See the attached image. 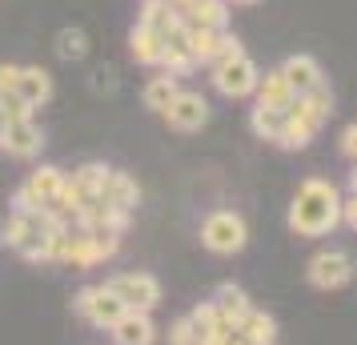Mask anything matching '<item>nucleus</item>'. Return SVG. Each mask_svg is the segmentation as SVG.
I'll return each instance as SVG.
<instances>
[{"instance_id": "nucleus-1", "label": "nucleus", "mask_w": 357, "mask_h": 345, "mask_svg": "<svg viewBox=\"0 0 357 345\" xmlns=\"http://www.w3.org/2000/svg\"><path fill=\"white\" fill-rule=\"evenodd\" d=\"M289 229L297 237H329L341 225V193L325 177H305L289 201Z\"/></svg>"}, {"instance_id": "nucleus-2", "label": "nucleus", "mask_w": 357, "mask_h": 345, "mask_svg": "<svg viewBox=\"0 0 357 345\" xmlns=\"http://www.w3.org/2000/svg\"><path fill=\"white\" fill-rule=\"evenodd\" d=\"M201 245L217 253V257H233L249 245V225H245L241 213L233 209H213L205 221H201Z\"/></svg>"}, {"instance_id": "nucleus-3", "label": "nucleus", "mask_w": 357, "mask_h": 345, "mask_svg": "<svg viewBox=\"0 0 357 345\" xmlns=\"http://www.w3.org/2000/svg\"><path fill=\"white\" fill-rule=\"evenodd\" d=\"M261 81V68L249 61V56H233V61H213L209 65V84L213 93H221L225 100H245L257 93Z\"/></svg>"}, {"instance_id": "nucleus-4", "label": "nucleus", "mask_w": 357, "mask_h": 345, "mask_svg": "<svg viewBox=\"0 0 357 345\" xmlns=\"http://www.w3.org/2000/svg\"><path fill=\"white\" fill-rule=\"evenodd\" d=\"M305 281L321 293H333V289H345L354 281V257L345 249L329 245V249H317L313 257L305 261Z\"/></svg>"}, {"instance_id": "nucleus-5", "label": "nucleus", "mask_w": 357, "mask_h": 345, "mask_svg": "<svg viewBox=\"0 0 357 345\" xmlns=\"http://www.w3.org/2000/svg\"><path fill=\"white\" fill-rule=\"evenodd\" d=\"M105 285H109V289L125 301V309L153 313L157 305H161V281L153 277V273L132 269V273H116V277H109Z\"/></svg>"}, {"instance_id": "nucleus-6", "label": "nucleus", "mask_w": 357, "mask_h": 345, "mask_svg": "<svg viewBox=\"0 0 357 345\" xmlns=\"http://www.w3.org/2000/svg\"><path fill=\"white\" fill-rule=\"evenodd\" d=\"M161 116L169 121V129L197 132V129L209 125V100H205V93H197V89H181L177 97H173V105H169Z\"/></svg>"}, {"instance_id": "nucleus-7", "label": "nucleus", "mask_w": 357, "mask_h": 345, "mask_svg": "<svg viewBox=\"0 0 357 345\" xmlns=\"http://www.w3.org/2000/svg\"><path fill=\"white\" fill-rule=\"evenodd\" d=\"M40 148H45V129H40L36 121H17V125H8V132H4V153H8V157L33 161V157H40Z\"/></svg>"}, {"instance_id": "nucleus-8", "label": "nucleus", "mask_w": 357, "mask_h": 345, "mask_svg": "<svg viewBox=\"0 0 357 345\" xmlns=\"http://www.w3.org/2000/svg\"><path fill=\"white\" fill-rule=\"evenodd\" d=\"M13 97H20L29 109H45L52 100V72L40 65H20V81H17V93Z\"/></svg>"}, {"instance_id": "nucleus-9", "label": "nucleus", "mask_w": 357, "mask_h": 345, "mask_svg": "<svg viewBox=\"0 0 357 345\" xmlns=\"http://www.w3.org/2000/svg\"><path fill=\"white\" fill-rule=\"evenodd\" d=\"M97 201H105V205H113V209L132 213V209H137V201H141V185H137V177H129V173L109 169V177H105V185H100Z\"/></svg>"}, {"instance_id": "nucleus-10", "label": "nucleus", "mask_w": 357, "mask_h": 345, "mask_svg": "<svg viewBox=\"0 0 357 345\" xmlns=\"http://www.w3.org/2000/svg\"><path fill=\"white\" fill-rule=\"evenodd\" d=\"M81 317L93 329H105V333H109V329L125 317V301H121L109 285H97V289H93V301H89V309H84Z\"/></svg>"}, {"instance_id": "nucleus-11", "label": "nucleus", "mask_w": 357, "mask_h": 345, "mask_svg": "<svg viewBox=\"0 0 357 345\" xmlns=\"http://www.w3.org/2000/svg\"><path fill=\"white\" fill-rule=\"evenodd\" d=\"M285 113L301 116V121H309V125L321 129L325 121H329V113H333V93H329V84H317V89H309V93H297Z\"/></svg>"}, {"instance_id": "nucleus-12", "label": "nucleus", "mask_w": 357, "mask_h": 345, "mask_svg": "<svg viewBox=\"0 0 357 345\" xmlns=\"http://www.w3.org/2000/svg\"><path fill=\"white\" fill-rule=\"evenodd\" d=\"M281 72H285V81L293 84V93H309V89H317L325 84V72L317 65V56H309V52H293L281 61Z\"/></svg>"}, {"instance_id": "nucleus-13", "label": "nucleus", "mask_w": 357, "mask_h": 345, "mask_svg": "<svg viewBox=\"0 0 357 345\" xmlns=\"http://www.w3.org/2000/svg\"><path fill=\"white\" fill-rule=\"evenodd\" d=\"M109 333H113V345H153L157 342L153 317H149V313H137V309H125V317H121Z\"/></svg>"}, {"instance_id": "nucleus-14", "label": "nucleus", "mask_w": 357, "mask_h": 345, "mask_svg": "<svg viewBox=\"0 0 357 345\" xmlns=\"http://www.w3.org/2000/svg\"><path fill=\"white\" fill-rule=\"evenodd\" d=\"M213 305H217V313H221V321H225V325H233V333H237V325H241L245 317H249V309H253L249 293H245L241 285H233V281L217 285V293H213Z\"/></svg>"}, {"instance_id": "nucleus-15", "label": "nucleus", "mask_w": 357, "mask_h": 345, "mask_svg": "<svg viewBox=\"0 0 357 345\" xmlns=\"http://www.w3.org/2000/svg\"><path fill=\"white\" fill-rule=\"evenodd\" d=\"M61 265H68V269H93V265H100L93 233L81 229V225H73L65 237V249H61Z\"/></svg>"}, {"instance_id": "nucleus-16", "label": "nucleus", "mask_w": 357, "mask_h": 345, "mask_svg": "<svg viewBox=\"0 0 357 345\" xmlns=\"http://www.w3.org/2000/svg\"><path fill=\"white\" fill-rule=\"evenodd\" d=\"M137 24H145V29H153V33H177L181 24H185V17H181L177 8L169 4V0H141V13H137Z\"/></svg>"}, {"instance_id": "nucleus-17", "label": "nucleus", "mask_w": 357, "mask_h": 345, "mask_svg": "<svg viewBox=\"0 0 357 345\" xmlns=\"http://www.w3.org/2000/svg\"><path fill=\"white\" fill-rule=\"evenodd\" d=\"M161 52H165V36L161 33H153V29H145V24H132V33H129V56L137 61V65L161 68Z\"/></svg>"}, {"instance_id": "nucleus-18", "label": "nucleus", "mask_w": 357, "mask_h": 345, "mask_svg": "<svg viewBox=\"0 0 357 345\" xmlns=\"http://www.w3.org/2000/svg\"><path fill=\"white\" fill-rule=\"evenodd\" d=\"M293 97H297V93H293V84L285 81V72H281V68H269V72L257 81V105H265V109L285 113V109L293 105Z\"/></svg>"}, {"instance_id": "nucleus-19", "label": "nucleus", "mask_w": 357, "mask_h": 345, "mask_svg": "<svg viewBox=\"0 0 357 345\" xmlns=\"http://www.w3.org/2000/svg\"><path fill=\"white\" fill-rule=\"evenodd\" d=\"M185 24L189 29H213V33H225L229 24V4L225 0H197V4H189L185 13Z\"/></svg>"}, {"instance_id": "nucleus-20", "label": "nucleus", "mask_w": 357, "mask_h": 345, "mask_svg": "<svg viewBox=\"0 0 357 345\" xmlns=\"http://www.w3.org/2000/svg\"><path fill=\"white\" fill-rule=\"evenodd\" d=\"M237 342H245V345H277V321L265 309H249V317L237 325Z\"/></svg>"}, {"instance_id": "nucleus-21", "label": "nucleus", "mask_w": 357, "mask_h": 345, "mask_svg": "<svg viewBox=\"0 0 357 345\" xmlns=\"http://www.w3.org/2000/svg\"><path fill=\"white\" fill-rule=\"evenodd\" d=\"M181 93V81L177 77H169V72H157V77H149V84L141 89V100H145L149 113H165L173 97Z\"/></svg>"}, {"instance_id": "nucleus-22", "label": "nucleus", "mask_w": 357, "mask_h": 345, "mask_svg": "<svg viewBox=\"0 0 357 345\" xmlns=\"http://www.w3.org/2000/svg\"><path fill=\"white\" fill-rule=\"evenodd\" d=\"M313 137H317V125H309V121H301V116L285 113V121H281V132H277L273 145H281L285 153H301V148L313 145Z\"/></svg>"}, {"instance_id": "nucleus-23", "label": "nucleus", "mask_w": 357, "mask_h": 345, "mask_svg": "<svg viewBox=\"0 0 357 345\" xmlns=\"http://www.w3.org/2000/svg\"><path fill=\"white\" fill-rule=\"evenodd\" d=\"M217 36L213 29H189V40H185V49H189V56H193L197 65H213L217 61Z\"/></svg>"}, {"instance_id": "nucleus-24", "label": "nucleus", "mask_w": 357, "mask_h": 345, "mask_svg": "<svg viewBox=\"0 0 357 345\" xmlns=\"http://www.w3.org/2000/svg\"><path fill=\"white\" fill-rule=\"evenodd\" d=\"M281 121H285V113L265 109V105H253V113H249V129H253V137H257V141H277Z\"/></svg>"}, {"instance_id": "nucleus-25", "label": "nucleus", "mask_w": 357, "mask_h": 345, "mask_svg": "<svg viewBox=\"0 0 357 345\" xmlns=\"http://www.w3.org/2000/svg\"><path fill=\"white\" fill-rule=\"evenodd\" d=\"M84 52H89L84 29H61V33H56V56H61V61H84Z\"/></svg>"}, {"instance_id": "nucleus-26", "label": "nucleus", "mask_w": 357, "mask_h": 345, "mask_svg": "<svg viewBox=\"0 0 357 345\" xmlns=\"http://www.w3.org/2000/svg\"><path fill=\"white\" fill-rule=\"evenodd\" d=\"M197 68V61L189 56V49L185 45H165V52H161V72H169V77H189Z\"/></svg>"}, {"instance_id": "nucleus-27", "label": "nucleus", "mask_w": 357, "mask_h": 345, "mask_svg": "<svg viewBox=\"0 0 357 345\" xmlns=\"http://www.w3.org/2000/svg\"><path fill=\"white\" fill-rule=\"evenodd\" d=\"M105 177H109V164H100V161H89V164H81L68 181L77 185V189H84L89 197L97 201V193H100V185H105Z\"/></svg>"}, {"instance_id": "nucleus-28", "label": "nucleus", "mask_w": 357, "mask_h": 345, "mask_svg": "<svg viewBox=\"0 0 357 345\" xmlns=\"http://www.w3.org/2000/svg\"><path fill=\"white\" fill-rule=\"evenodd\" d=\"M189 321H193V329L205 337L209 329H217L221 325V313H217V305H213V297L209 301H201V305H193V313H189Z\"/></svg>"}, {"instance_id": "nucleus-29", "label": "nucleus", "mask_w": 357, "mask_h": 345, "mask_svg": "<svg viewBox=\"0 0 357 345\" xmlns=\"http://www.w3.org/2000/svg\"><path fill=\"white\" fill-rule=\"evenodd\" d=\"M197 342H201V333L193 329L189 317H177V321L169 325V345H197Z\"/></svg>"}, {"instance_id": "nucleus-30", "label": "nucleus", "mask_w": 357, "mask_h": 345, "mask_svg": "<svg viewBox=\"0 0 357 345\" xmlns=\"http://www.w3.org/2000/svg\"><path fill=\"white\" fill-rule=\"evenodd\" d=\"M0 116H4V125H17V121H33V109L20 97H4L0 100Z\"/></svg>"}, {"instance_id": "nucleus-31", "label": "nucleus", "mask_w": 357, "mask_h": 345, "mask_svg": "<svg viewBox=\"0 0 357 345\" xmlns=\"http://www.w3.org/2000/svg\"><path fill=\"white\" fill-rule=\"evenodd\" d=\"M241 52H245V45H241V36L237 33H229L225 29V33L217 36V61H233V56H241Z\"/></svg>"}, {"instance_id": "nucleus-32", "label": "nucleus", "mask_w": 357, "mask_h": 345, "mask_svg": "<svg viewBox=\"0 0 357 345\" xmlns=\"http://www.w3.org/2000/svg\"><path fill=\"white\" fill-rule=\"evenodd\" d=\"M17 81H20V65H8V61H0V100L17 93Z\"/></svg>"}, {"instance_id": "nucleus-33", "label": "nucleus", "mask_w": 357, "mask_h": 345, "mask_svg": "<svg viewBox=\"0 0 357 345\" xmlns=\"http://www.w3.org/2000/svg\"><path fill=\"white\" fill-rule=\"evenodd\" d=\"M341 157H349V161L357 164V121L341 129Z\"/></svg>"}, {"instance_id": "nucleus-34", "label": "nucleus", "mask_w": 357, "mask_h": 345, "mask_svg": "<svg viewBox=\"0 0 357 345\" xmlns=\"http://www.w3.org/2000/svg\"><path fill=\"white\" fill-rule=\"evenodd\" d=\"M341 225H349V229L357 233V193L341 197Z\"/></svg>"}, {"instance_id": "nucleus-35", "label": "nucleus", "mask_w": 357, "mask_h": 345, "mask_svg": "<svg viewBox=\"0 0 357 345\" xmlns=\"http://www.w3.org/2000/svg\"><path fill=\"white\" fill-rule=\"evenodd\" d=\"M169 4H173V8H177V13H185V8H189V4H197V0H169Z\"/></svg>"}, {"instance_id": "nucleus-36", "label": "nucleus", "mask_w": 357, "mask_h": 345, "mask_svg": "<svg viewBox=\"0 0 357 345\" xmlns=\"http://www.w3.org/2000/svg\"><path fill=\"white\" fill-rule=\"evenodd\" d=\"M225 4H237V8H253V4H261V0H225Z\"/></svg>"}, {"instance_id": "nucleus-37", "label": "nucleus", "mask_w": 357, "mask_h": 345, "mask_svg": "<svg viewBox=\"0 0 357 345\" xmlns=\"http://www.w3.org/2000/svg\"><path fill=\"white\" fill-rule=\"evenodd\" d=\"M349 193H357V164L349 169Z\"/></svg>"}, {"instance_id": "nucleus-38", "label": "nucleus", "mask_w": 357, "mask_h": 345, "mask_svg": "<svg viewBox=\"0 0 357 345\" xmlns=\"http://www.w3.org/2000/svg\"><path fill=\"white\" fill-rule=\"evenodd\" d=\"M4 132H8V125H4V116H0V148H4Z\"/></svg>"}]
</instances>
